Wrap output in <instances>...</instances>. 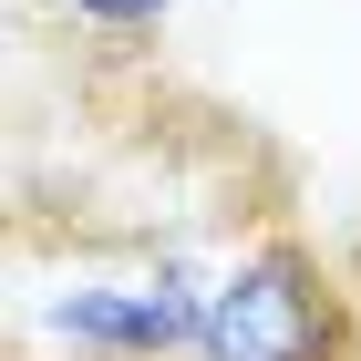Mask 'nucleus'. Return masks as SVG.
Instances as JSON below:
<instances>
[{"label":"nucleus","mask_w":361,"mask_h":361,"mask_svg":"<svg viewBox=\"0 0 361 361\" xmlns=\"http://www.w3.org/2000/svg\"><path fill=\"white\" fill-rule=\"evenodd\" d=\"M186 361H361V310L300 227H258L238 258H217Z\"/></svg>","instance_id":"obj_1"},{"label":"nucleus","mask_w":361,"mask_h":361,"mask_svg":"<svg viewBox=\"0 0 361 361\" xmlns=\"http://www.w3.org/2000/svg\"><path fill=\"white\" fill-rule=\"evenodd\" d=\"M207 289H217V269H196L186 248H155L124 279H62L42 300V341H52V361H186Z\"/></svg>","instance_id":"obj_2"},{"label":"nucleus","mask_w":361,"mask_h":361,"mask_svg":"<svg viewBox=\"0 0 361 361\" xmlns=\"http://www.w3.org/2000/svg\"><path fill=\"white\" fill-rule=\"evenodd\" d=\"M42 11H52V31L93 42V52H145L176 21V0H42Z\"/></svg>","instance_id":"obj_3"},{"label":"nucleus","mask_w":361,"mask_h":361,"mask_svg":"<svg viewBox=\"0 0 361 361\" xmlns=\"http://www.w3.org/2000/svg\"><path fill=\"white\" fill-rule=\"evenodd\" d=\"M11 361H42V351H11Z\"/></svg>","instance_id":"obj_4"}]
</instances>
